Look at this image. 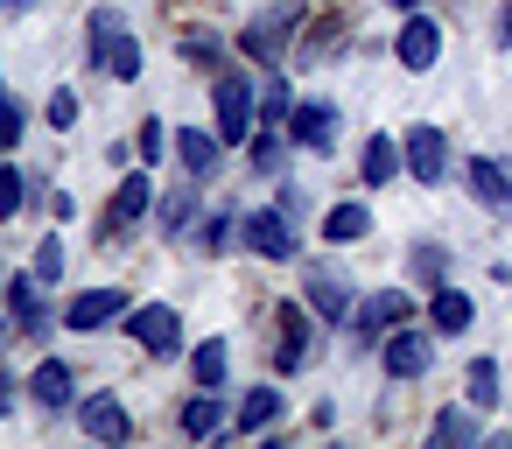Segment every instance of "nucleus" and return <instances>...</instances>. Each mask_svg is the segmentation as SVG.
Masks as SVG:
<instances>
[{"label": "nucleus", "instance_id": "1", "mask_svg": "<svg viewBox=\"0 0 512 449\" xmlns=\"http://www.w3.org/2000/svg\"><path fill=\"white\" fill-rule=\"evenodd\" d=\"M253 120H260V92L225 64V71H218V141H225V148L253 141Z\"/></svg>", "mask_w": 512, "mask_h": 449}, {"label": "nucleus", "instance_id": "2", "mask_svg": "<svg viewBox=\"0 0 512 449\" xmlns=\"http://www.w3.org/2000/svg\"><path fill=\"white\" fill-rule=\"evenodd\" d=\"M127 337H134L148 358H176V351H183V316H176L169 302H141V309H127Z\"/></svg>", "mask_w": 512, "mask_h": 449}, {"label": "nucleus", "instance_id": "3", "mask_svg": "<svg viewBox=\"0 0 512 449\" xmlns=\"http://www.w3.org/2000/svg\"><path fill=\"white\" fill-rule=\"evenodd\" d=\"M400 148H407V176L428 183V190H442V176H449V141H442V127H414Z\"/></svg>", "mask_w": 512, "mask_h": 449}, {"label": "nucleus", "instance_id": "4", "mask_svg": "<svg viewBox=\"0 0 512 449\" xmlns=\"http://www.w3.org/2000/svg\"><path fill=\"white\" fill-rule=\"evenodd\" d=\"M127 309H134V302H127L120 288H85V295L64 302V323H71V330H106V323H127Z\"/></svg>", "mask_w": 512, "mask_h": 449}, {"label": "nucleus", "instance_id": "5", "mask_svg": "<svg viewBox=\"0 0 512 449\" xmlns=\"http://www.w3.org/2000/svg\"><path fill=\"white\" fill-rule=\"evenodd\" d=\"M379 358H386V372H393V379H421V372L435 365V337H428V330H407V323H400V330H393V337L379 344Z\"/></svg>", "mask_w": 512, "mask_h": 449}, {"label": "nucleus", "instance_id": "6", "mask_svg": "<svg viewBox=\"0 0 512 449\" xmlns=\"http://www.w3.org/2000/svg\"><path fill=\"white\" fill-rule=\"evenodd\" d=\"M239 239H246L260 260H295V246H302V239H295V225H288V211H253Z\"/></svg>", "mask_w": 512, "mask_h": 449}, {"label": "nucleus", "instance_id": "7", "mask_svg": "<svg viewBox=\"0 0 512 449\" xmlns=\"http://www.w3.org/2000/svg\"><path fill=\"white\" fill-rule=\"evenodd\" d=\"M393 57L407 64V71H435V57H442V29L414 8L407 22H400V43H393Z\"/></svg>", "mask_w": 512, "mask_h": 449}, {"label": "nucleus", "instance_id": "8", "mask_svg": "<svg viewBox=\"0 0 512 449\" xmlns=\"http://www.w3.org/2000/svg\"><path fill=\"white\" fill-rule=\"evenodd\" d=\"M148 204H155V183L134 169V176H120V190H113V204H106V225L99 232H127V225H141L148 218Z\"/></svg>", "mask_w": 512, "mask_h": 449}, {"label": "nucleus", "instance_id": "9", "mask_svg": "<svg viewBox=\"0 0 512 449\" xmlns=\"http://www.w3.org/2000/svg\"><path fill=\"white\" fill-rule=\"evenodd\" d=\"M302 295H309V309L316 316H351V274L344 267H309V281H302Z\"/></svg>", "mask_w": 512, "mask_h": 449}, {"label": "nucleus", "instance_id": "10", "mask_svg": "<svg viewBox=\"0 0 512 449\" xmlns=\"http://www.w3.org/2000/svg\"><path fill=\"white\" fill-rule=\"evenodd\" d=\"M463 176H470V197H477L484 211H512V169H505L498 155H477V162H463Z\"/></svg>", "mask_w": 512, "mask_h": 449}, {"label": "nucleus", "instance_id": "11", "mask_svg": "<svg viewBox=\"0 0 512 449\" xmlns=\"http://www.w3.org/2000/svg\"><path fill=\"white\" fill-rule=\"evenodd\" d=\"M288 134H295L302 148L330 155V141H337V106H330V99H309V106H295V113H288Z\"/></svg>", "mask_w": 512, "mask_h": 449}, {"label": "nucleus", "instance_id": "12", "mask_svg": "<svg viewBox=\"0 0 512 449\" xmlns=\"http://www.w3.org/2000/svg\"><path fill=\"white\" fill-rule=\"evenodd\" d=\"M218 155H225V141L218 134H204V127H183L176 134V162H183V176H218Z\"/></svg>", "mask_w": 512, "mask_h": 449}, {"label": "nucleus", "instance_id": "13", "mask_svg": "<svg viewBox=\"0 0 512 449\" xmlns=\"http://www.w3.org/2000/svg\"><path fill=\"white\" fill-rule=\"evenodd\" d=\"M400 169H407V148H400V141H386V134H372V141H365V162H358L365 190H386Z\"/></svg>", "mask_w": 512, "mask_h": 449}, {"label": "nucleus", "instance_id": "14", "mask_svg": "<svg viewBox=\"0 0 512 449\" xmlns=\"http://www.w3.org/2000/svg\"><path fill=\"white\" fill-rule=\"evenodd\" d=\"M29 400H36V407H50V414H64V407L78 400V393H71V365H64V358H43V365H36V379H29Z\"/></svg>", "mask_w": 512, "mask_h": 449}, {"label": "nucleus", "instance_id": "15", "mask_svg": "<svg viewBox=\"0 0 512 449\" xmlns=\"http://www.w3.org/2000/svg\"><path fill=\"white\" fill-rule=\"evenodd\" d=\"M78 421H85V435H99V442H127V407L113 400V393H99V400H78Z\"/></svg>", "mask_w": 512, "mask_h": 449}, {"label": "nucleus", "instance_id": "16", "mask_svg": "<svg viewBox=\"0 0 512 449\" xmlns=\"http://www.w3.org/2000/svg\"><path fill=\"white\" fill-rule=\"evenodd\" d=\"M274 323H281V358H274V365H281V372H295V365L309 358V316H302V302H281V309H274Z\"/></svg>", "mask_w": 512, "mask_h": 449}, {"label": "nucleus", "instance_id": "17", "mask_svg": "<svg viewBox=\"0 0 512 449\" xmlns=\"http://www.w3.org/2000/svg\"><path fill=\"white\" fill-rule=\"evenodd\" d=\"M176 421H183V435H225V400H218V386H197Z\"/></svg>", "mask_w": 512, "mask_h": 449}, {"label": "nucleus", "instance_id": "18", "mask_svg": "<svg viewBox=\"0 0 512 449\" xmlns=\"http://www.w3.org/2000/svg\"><path fill=\"white\" fill-rule=\"evenodd\" d=\"M92 64H99V71H113L120 85H134V78H141V43H134L127 29H113V36L99 43V57H92Z\"/></svg>", "mask_w": 512, "mask_h": 449}, {"label": "nucleus", "instance_id": "19", "mask_svg": "<svg viewBox=\"0 0 512 449\" xmlns=\"http://www.w3.org/2000/svg\"><path fill=\"white\" fill-rule=\"evenodd\" d=\"M470 316H477V309H470V295H463V288H435V295H428V323H435L442 337H463V330H470Z\"/></svg>", "mask_w": 512, "mask_h": 449}, {"label": "nucleus", "instance_id": "20", "mask_svg": "<svg viewBox=\"0 0 512 449\" xmlns=\"http://www.w3.org/2000/svg\"><path fill=\"white\" fill-rule=\"evenodd\" d=\"M36 288H43L36 274H15V281H8V316H15L29 337H43V295H36Z\"/></svg>", "mask_w": 512, "mask_h": 449}, {"label": "nucleus", "instance_id": "21", "mask_svg": "<svg viewBox=\"0 0 512 449\" xmlns=\"http://www.w3.org/2000/svg\"><path fill=\"white\" fill-rule=\"evenodd\" d=\"M414 316V295L407 288H379L372 302H365V330H400Z\"/></svg>", "mask_w": 512, "mask_h": 449}, {"label": "nucleus", "instance_id": "22", "mask_svg": "<svg viewBox=\"0 0 512 449\" xmlns=\"http://www.w3.org/2000/svg\"><path fill=\"white\" fill-rule=\"evenodd\" d=\"M372 232V211L365 204H330V218H323V239L330 246H351V239H365Z\"/></svg>", "mask_w": 512, "mask_h": 449}, {"label": "nucleus", "instance_id": "23", "mask_svg": "<svg viewBox=\"0 0 512 449\" xmlns=\"http://www.w3.org/2000/svg\"><path fill=\"white\" fill-rule=\"evenodd\" d=\"M477 435H484V428H477V407H470V400H463V407H442L435 428H428L435 449H442V442H477Z\"/></svg>", "mask_w": 512, "mask_h": 449}, {"label": "nucleus", "instance_id": "24", "mask_svg": "<svg viewBox=\"0 0 512 449\" xmlns=\"http://www.w3.org/2000/svg\"><path fill=\"white\" fill-rule=\"evenodd\" d=\"M225 365H232L225 337H204V344L190 351V372H197V386H225Z\"/></svg>", "mask_w": 512, "mask_h": 449}, {"label": "nucleus", "instance_id": "25", "mask_svg": "<svg viewBox=\"0 0 512 449\" xmlns=\"http://www.w3.org/2000/svg\"><path fill=\"white\" fill-rule=\"evenodd\" d=\"M498 386H505L498 358H477V365H470V379H463V400H470V407H498Z\"/></svg>", "mask_w": 512, "mask_h": 449}, {"label": "nucleus", "instance_id": "26", "mask_svg": "<svg viewBox=\"0 0 512 449\" xmlns=\"http://www.w3.org/2000/svg\"><path fill=\"white\" fill-rule=\"evenodd\" d=\"M267 421H281V393H274V386H253L246 407H239V428L253 435V428H267Z\"/></svg>", "mask_w": 512, "mask_h": 449}, {"label": "nucleus", "instance_id": "27", "mask_svg": "<svg viewBox=\"0 0 512 449\" xmlns=\"http://www.w3.org/2000/svg\"><path fill=\"white\" fill-rule=\"evenodd\" d=\"M183 57H190L197 71H225V43H218V36H204V29H197V36H183Z\"/></svg>", "mask_w": 512, "mask_h": 449}, {"label": "nucleus", "instance_id": "28", "mask_svg": "<svg viewBox=\"0 0 512 449\" xmlns=\"http://www.w3.org/2000/svg\"><path fill=\"white\" fill-rule=\"evenodd\" d=\"M246 148H253V169H267V176H274V169H281V162H288V141H281V134H274V127H260V134H253V141H246Z\"/></svg>", "mask_w": 512, "mask_h": 449}, {"label": "nucleus", "instance_id": "29", "mask_svg": "<svg viewBox=\"0 0 512 449\" xmlns=\"http://www.w3.org/2000/svg\"><path fill=\"white\" fill-rule=\"evenodd\" d=\"M288 113H295V99H288V85H281V78H274V85H267V92H260V127H281V120H288Z\"/></svg>", "mask_w": 512, "mask_h": 449}, {"label": "nucleus", "instance_id": "30", "mask_svg": "<svg viewBox=\"0 0 512 449\" xmlns=\"http://www.w3.org/2000/svg\"><path fill=\"white\" fill-rule=\"evenodd\" d=\"M239 225H246V218H232V211H211V218H204V246H211V253H225V246L239 239Z\"/></svg>", "mask_w": 512, "mask_h": 449}, {"label": "nucleus", "instance_id": "31", "mask_svg": "<svg viewBox=\"0 0 512 449\" xmlns=\"http://www.w3.org/2000/svg\"><path fill=\"white\" fill-rule=\"evenodd\" d=\"M22 127H29V106H15V99H0V155H8V148L22 141Z\"/></svg>", "mask_w": 512, "mask_h": 449}, {"label": "nucleus", "instance_id": "32", "mask_svg": "<svg viewBox=\"0 0 512 449\" xmlns=\"http://www.w3.org/2000/svg\"><path fill=\"white\" fill-rule=\"evenodd\" d=\"M162 232H169V239H176V232H190V197H183V190H169V197H162Z\"/></svg>", "mask_w": 512, "mask_h": 449}, {"label": "nucleus", "instance_id": "33", "mask_svg": "<svg viewBox=\"0 0 512 449\" xmlns=\"http://www.w3.org/2000/svg\"><path fill=\"white\" fill-rule=\"evenodd\" d=\"M36 281H43V288H50V281H64V246H57V239H43V246H36Z\"/></svg>", "mask_w": 512, "mask_h": 449}, {"label": "nucleus", "instance_id": "34", "mask_svg": "<svg viewBox=\"0 0 512 449\" xmlns=\"http://www.w3.org/2000/svg\"><path fill=\"white\" fill-rule=\"evenodd\" d=\"M15 211H22V169L0 162V218H15Z\"/></svg>", "mask_w": 512, "mask_h": 449}, {"label": "nucleus", "instance_id": "35", "mask_svg": "<svg viewBox=\"0 0 512 449\" xmlns=\"http://www.w3.org/2000/svg\"><path fill=\"white\" fill-rule=\"evenodd\" d=\"M50 127H78V92H50Z\"/></svg>", "mask_w": 512, "mask_h": 449}, {"label": "nucleus", "instance_id": "36", "mask_svg": "<svg viewBox=\"0 0 512 449\" xmlns=\"http://www.w3.org/2000/svg\"><path fill=\"white\" fill-rule=\"evenodd\" d=\"M162 148H176V134H162V120L141 127V162H162Z\"/></svg>", "mask_w": 512, "mask_h": 449}, {"label": "nucleus", "instance_id": "37", "mask_svg": "<svg viewBox=\"0 0 512 449\" xmlns=\"http://www.w3.org/2000/svg\"><path fill=\"white\" fill-rule=\"evenodd\" d=\"M498 43L512 50V0H505V8H498Z\"/></svg>", "mask_w": 512, "mask_h": 449}, {"label": "nucleus", "instance_id": "38", "mask_svg": "<svg viewBox=\"0 0 512 449\" xmlns=\"http://www.w3.org/2000/svg\"><path fill=\"white\" fill-rule=\"evenodd\" d=\"M8 407H15V379H8V372H0V414H8Z\"/></svg>", "mask_w": 512, "mask_h": 449}, {"label": "nucleus", "instance_id": "39", "mask_svg": "<svg viewBox=\"0 0 512 449\" xmlns=\"http://www.w3.org/2000/svg\"><path fill=\"white\" fill-rule=\"evenodd\" d=\"M393 8H400V15H414V8H421V0H393Z\"/></svg>", "mask_w": 512, "mask_h": 449}, {"label": "nucleus", "instance_id": "40", "mask_svg": "<svg viewBox=\"0 0 512 449\" xmlns=\"http://www.w3.org/2000/svg\"><path fill=\"white\" fill-rule=\"evenodd\" d=\"M0 344H8V323H0Z\"/></svg>", "mask_w": 512, "mask_h": 449}]
</instances>
